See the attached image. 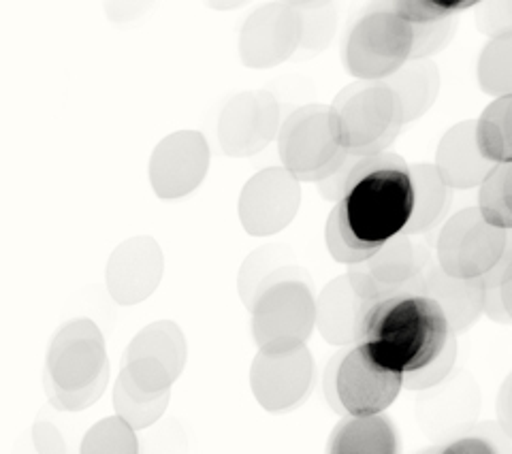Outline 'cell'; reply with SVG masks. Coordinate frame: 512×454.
<instances>
[{
  "label": "cell",
  "mask_w": 512,
  "mask_h": 454,
  "mask_svg": "<svg viewBox=\"0 0 512 454\" xmlns=\"http://www.w3.org/2000/svg\"><path fill=\"white\" fill-rule=\"evenodd\" d=\"M453 337L444 310L427 295H397L365 303L359 344L402 376L436 363Z\"/></svg>",
  "instance_id": "1"
},
{
  "label": "cell",
  "mask_w": 512,
  "mask_h": 454,
  "mask_svg": "<svg viewBox=\"0 0 512 454\" xmlns=\"http://www.w3.org/2000/svg\"><path fill=\"white\" fill-rule=\"evenodd\" d=\"M109 384V356L101 329L77 318L56 331L45 354L43 388L58 412H84L99 401Z\"/></svg>",
  "instance_id": "2"
},
{
  "label": "cell",
  "mask_w": 512,
  "mask_h": 454,
  "mask_svg": "<svg viewBox=\"0 0 512 454\" xmlns=\"http://www.w3.org/2000/svg\"><path fill=\"white\" fill-rule=\"evenodd\" d=\"M333 137L352 156L389 152L406 124L404 107L387 81H352L329 105Z\"/></svg>",
  "instance_id": "3"
},
{
  "label": "cell",
  "mask_w": 512,
  "mask_h": 454,
  "mask_svg": "<svg viewBox=\"0 0 512 454\" xmlns=\"http://www.w3.org/2000/svg\"><path fill=\"white\" fill-rule=\"evenodd\" d=\"M414 28L391 3L376 5L355 20L342 43V62L357 81H387L412 60Z\"/></svg>",
  "instance_id": "4"
},
{
  "label": "cell",
  "mask_w": 512,
  "mask_h": 454,
  "mask_svg": "<svg viewBox=\"0 0 512 454\" xmlns=\"http://www.w3.org/2000/svg\"><path fill=\"white\" fill-rule=\"evenodd\" d=\"M316 329L312 282L286 280L269 286L250 307V331L259 352L282 354L308 344Z\"/></svg>",
  "instance_id": "5"
},
{
  "label": "cell",
  "mask_w": 512,
  "mask_h": 454,
  "mask_svg": "<svg viewBox=\"0 0 512 454\" xmlns=\"http://www.w3.org/2000/svg\"><path fill=\"white\" fill-rule=\"evenodd\" d=\"M282 167L299 182L320 184L338 171L348 154L333 137L329 105L310 103L286 116L278 135Z\"/></svg>",
  "instance_id": "6"
},
{
  "label": "cell",
  "mask_w": 512,
  "mask_h": 454,
  "mask_svg": "<svg viewBox=\"0 0 512 454\" xmlns=\"http://www.w3.org/2000/svg\"><path fill=\"white\" fill-rule=\"evenodd\" d=\"M508 233L491 226L478 207H463L448 218L436 239V263L457 280H483L502 263Z\"/></svg>",
  "instance_id": "7"
},
{
  "label": "cell",
  "mask_w": 512,
  "mask_h": 454,
  "mask_svg": "<svg viewBox=\"0 0 512 454\" xmlns=\"http://www.w3.org/2000/svg\"><path fill=\"white\" fill-rule=\"evenodd\" d=\"M429 248L408 235L391 239L361 265L348 267V280L363 303L397 295H421L423 273L434 261Z\"/></svg>",
  "instance_id": "8"
},
{
  "label": "cell",
  "mask_w": 512,
  "mask_h": 454,
  "mask_svg": "<svg viewBox=\"0 0 512 454\" xmlns=\"http://www.w3.org/2000/svg\"><path fill=\"white\" fill-rule=\"evenodd\" d=\"M188 359L182 329L173 320H156L143 327L124 354L122 371L137 391L150 397L171 393Z\"/></svg>",
  "instance_id": "9"
},
{
  "label": "cell",
  "mask_w": 512,
  "mask_h": 454,
  "mask_svg": "<svg viewBox=\"0 0 512 454\" xmlns=\"http://www.w3.org/2000/svg\"><path fill=\"white\" fill-rule=\"evenodd\" d=\"M404 388V376L384 367L365 344L342 354L335 371V395L346 416H378L389 410Z\"/></svg>",
  "instance_id": "10"
},
{
  "label": "cell",
  "mask_w": 512,
  "mask_h": 454,
  "mask_svg": "<svg viewBox=\"0 0 512 454\" xmlns=\"http://www.w3.org/2000/svg\"><path fill=\"white\" fill-rule=\"evenodd\" d=\"M301 205V182L284 167L254 173L237 199V216L250 237H274L293 224Z\"/></svg>",
  "instance_id": "11"
},
{
  "label": "cell",
  "mask_w": 512,
  "mask_h": 454,
  "mask_svg": "<svg viewBox=\"0 0 512 454\" xmlns=\"http://www.w3.org/2000/svg\"><path fill=\"white\" fill-rule=\"evenodd\" d=\"M280 103L267 90L239 92L222 107L218 118V143L224 156L250 158L261 154L267 145L278 139Z\"/></svg>",
  "instance_id": "12"
},
{
  "label": "cell",
  "mask_w": 512,
  "mask_h": 454,
  "mask_svg": "<svg viewBox=\"0 0 512 454\" xmlns=\"http://www.w3.org/2000/svg\"><path fill=\"white\" fill-rule=\"evenodd\" d=\"M301 35L303 20L293 3L261 5L239 30V60L254 71L280 67L299 52Z\"/></svg>",
  "instance_id": "13"
},
{
  "label": "cell",
  "mask_w": 512,
  "mask_h": 454,
  "mask_svg": "<svg viewBox=\"0 0 512 454\" xmlns=\"http://www.w3.org/2000/svg\"><path fill=\"white\" fill-rule=\"evenodd\" d=\"M314 376L316 367L308 346L282 354L256 352L250 365V388L265 412L286 414L310 397Z\"/></svg>",
  "instance_id": "14"
},
{
  "label": "cell",
  "mask_w": 512,
  "mask_h": 454,
  "mask_svg": "<svg viewBox=\"0 0 512 454\" xmlns=\"http://www.w3.org/2000/svg\"><path fill=\"white\" fill-rule=\"evenodd\" d=\"M210 160V143L199 131H178L163 137L148 162L154 194L163 201L188 197L203 184Z\"/></svg>",
  "instance_id": "15"
},
{
  "label": "cell",
  "mask_w": 512,
  "mask_h": 454,
  "mask_svg": "<svg viewBox=\"0 0 512 454\" xmlns=\"http://www.w3.org/2000/svg\"><path fill=\"white\" fill-rule=\"evenodd\" d=\"M165 258L154 237H131L111 252L105 267L107 293L118 305H137L150 299L163 280Z\"/></svg>",
  "instance_id": "16"
},
{
  "label": "cell",
  "mask_w": 512,
  "mask_h": 454,
  "mask_svg": "<svg viewBox=\"0 0 512 454\" xmlns=\"http://www.w3.org/2000/svg\"><path fill=\"white\" fill-rule=\"evenodd\" d=\"M434 165L451 190L480 188L495 165L480 154L476 120H461L440 137Z\"/></svg>",
  "instance_id": "17"
},
{
  "label": "cell",
  "mask_w": 512,
  "mask_h": 454,
  "mask_svg": "<svg viewBox=\"0 0 512 454\" xmlns=\"http://www.w3.org/2000/svg\"><path fill=\"white\" fill-rule=\"evenodd\" d=\"M365 303L357 297L348 275L331 280L316 297V329L331 346H357Z\"/></svg>",
  "instance_id": "18"
},
{
  "label": "cell",
  "mask_w": 512,
  "mask_h": 454,
  "mask_svg": "<svg viewBox=\"0 0 512 454\" xmlns=\"http://www.w3.org/2000/svg\"><path fill=\"white\" fill-rule=\"evenodd\" d=\"M421 295L438 301L455 335L466 333L480 314H485V282L451 278L440 269L436 258L423 273Z\"/></svg>",
  "instance_id": "19"
},
{
  "label": "cell",
  "mask_w": 512,
  "mask_h": 454,
  "mask_svg": "<svg viewBox=\"0 0 512 454\" xmlns=\"http://www.w3.org/2000/svg\"><path fill=\"white\" fill-rule=\"evenodd\" d=\"M286 280L312 282L310 273L295 261V254L291 248L280 246V243L271 246L269 243V246L256 248L246 258L244 265L239 267L237 293L250 310L256 297H259L263 290Z\"/></svg>",
  "instance_id": "20"
},
{
  "label": "cell",
  "mask_w": 512,
  "mask_h": 454,
  "mask_svg": "<svg viewBox=\"0 0 512 454\" xmlns=\"http://www.w3.org/2000/svg\"><path fill=\"white\" fill-rule=\"evenodd\" d=\"M327 454H402V437L389 416H344L333 427Z\"/></svg>",
  "instance_id": "21"
},
{
  "label": "cell",
  "mask_w": 512,
  "mask_h": 454,
  "mask_svg": "<svg viewBox=\"0 0 512 454\" xmlns=\"http://www.w3.org/2000/svg\"><path fill=\"white\" fill-rule=\"evenodd\" d=\"M414 184V214L404 235H425L444 224L453 203V192L444 184L434 162H414L410 165Z\"/></svg>",
  "instance_id": "22"
},
{
  "label": "cell",
  "mask_w": 512,
  "mask_h": 454,
  "mask_svg": "<svg viewBox=\"0 0 512 454\" xmlns=\"http://www.w3.org/2000/svg\"><path fill=\"white\" fill-rule=\"evenodd\" d=\"M387 84L399 96L404 107L406 124L421 120L436 105L440 94V71L431 60H410L402 71H397Z\"/></svg>",
  "instance_id": "23"
},
{
  "label": "cell",
  "mask_w": 512,
  "mask_h": 454,
  "mask_svg": "<svg viewBox=\"0 0 512 454\" xmlns=\"http://www.w3.org/2000/svg\"><path fill=\"white\" fill-rule=\"evenodd\" d=\"M476 141L480 154L491 165L512 162V96L493 99L476 118Z\"/></svg>",
  "instance_id": "24"
},
{
  "label": "cell",
  "mask_w": 512,
  "mask_h": 454,
  "mask_svg": "<svg viewBox=\"0 0 512 454\" xmlns=\"http://www.w3.org/2000/svg\"><path fill=\"white\" fill-rule=\"evenodd\" d=\"M476 81L491 99L512 96V30L491 35L476 60Z\"/></svg>",
  "instance_id": "25"
},
{
  "label": "cell",
  "mask_w": 512,
  "mask_h": 454,
  "mask_svg": "<svg viewBox=\"0 0 512 454\" xmlns=\"http://www.w3.org/2000/svg\"><path fill=\"white\" fill-rule=\"evenodd\" d=\"M171 401V393L150 397L137 391L135 384L120 369V376L114 384V410L126 425H131L135 431H146L154 427Z\"/></svg>",
  "instance_id": "26"
},
{
  "label": "cell",
  "mask_w": 512,
  "mask_h": 454,
  "mask_svg": "<svg viewBox=\"0 0 512 454\" xmlns=\"http://www.w3.org/2000/svg\"><path fill=\"white\" fill-rule=\"evenodd\" d=\"M478 212L495 229L512 233V162L495 165L478 188Z\"/></svg>",
  "instance_id": "27"
},
{
  "label": "cell",
  "mask_w": 512,
  "mask_h": 454,
  "mask_svg": "<svg viewBox=\"0 0 512 454\" xmlns=\"http://www.w3.org/2000/svg\"><path fill=\"white\" fill-rule=\"evenodd\" d=\"M79 454H141V442L120 416H109L84 433Z\"/></svg>",
  "instance_id": "28"
},
{
  "label": "cell",
  "mask_w": 512,
  "mask_h": 454,
  "mask_svg": "<svg viewBox=\"0 0 512 454\" xmlns=\"http://www.w3.org/2000/svg\"><path fill=\"white\" fill-rule=\"evenodd\" d=\"M301 13V52L318 54L331 43L335 32V7L331 3H293Z\"/></svg>",
  "instance_id": "29"
},
{
  "label": "cell",
  "mask_w": 512,
  "mask_h": 454,
  "mask_svg": "<svg viewBox=\"0 0 512 454\" xmlns=\"http://www.w3.org/2000/svg\"><path fill=\"white\" fill-rule=\"evenodd\" d=\"M478 3H431V0H397L391 9L410 26H427L451 20L463 9H472Z\"/></svg>",
  "instance_id": "30"
},
{
  "label": "cell",
  "mask_w": 512,
  "mask_h": 454,
  "mask_svg": "<svg viewBox=\"0 0 512 454\" xmlns=\"http://www.w3.org/2000/svg\"><path fill=\"white\" fill-rule=\"evenodd\" d=\"M54 412V408L52 414L50 410L39 412L30 431V442L35 446L37 454H73L71 437L64 435V431L58 425V418H54Z\"/></svg>",
  "instance_id": "31"
},
{
  "label": "cell",
  "mask_w": 512,
  "mask_h": 454,
  "mask_svg": "<svg viewBox=\"0 0 512 454\" xmlns=\"http://www.w3.org/2000/svg\"><path fill=\"white\" fill-rule=\"evenodd\" d=\"M414 28V52L412 60H429L448 45L455 32V18L438 24L412 26Z\"/></svg>",
  "instance_id": "32"
},
{
  "label": "cell",
  "mask_w": 512,
  "mask_h": 454,
  "mask_svg": "<svg viewBox=\"0 0 512 454\" xmlns=\"http://www.w3.org/2000/svg\"><path fill=\"white\" fill-rule=\"evenodd\" d=\"M455 361H457V337L451 339V344H448V348L436 363H431L423 371H416V374L404 376V388H408V391H427V388L442 384L448 376H451Z\"/></svg>",
  "instance_id": "33"
},
{
  "label": "cell",
  "mask_w": 512,
  "mask_h": 454,
  "mask_svg": "<svg viewBox=\"0 0 512 454\" xmlns=\"http://www.w3.org/2000/svg\"><path fill=\"white\" fill-rule=\"evenodd\" d=\"M141 444H146L141 448V454H186L184 433L175 423H169L158 433L148 435V440Z\"/></svg>",
  "instance_id": "34"
},
{
  "label": "cell",
  "mask_w": 512,
  "mask_h": 454,
  "mask_svg": "<svg viewBox=\"0 0 512 454\" xmlns=\"http://www.w3.org/2000/svg\"><path fill=\"white\" fill-rule=\"evenodd\" d=\"M419 454H500V450L485 435H461L453 442L421 450Z\"/></svg>",
  "instance_id": "35"
},
{
  "label": "cell",
  "mask_w": 512,
  "mask_h": 454,
  "mask_svg": "<svg viewBox=\"0 0 512 454\" xmlns=\"http://www.w3.org/2000/svg\"><path fill=\"white\" fill-rule=\"evenodd\" d=\"M504 267V275H502V286H500V293H502V303H504V310L512 320V233H508V248L506 254L502 258Z\"/></svg>",
  "instance_id": "36"
},
{
  "label": "cell",
  "mask_w": 512,
  "mask_h": 454,
  "mask_svg": "<svg viewBox=\"0 0 512 454\" xmlns=\"http://www.w3.org/2000/svg\"><path fill=\"white\" fill-rule=\"evenodd\" d=\"M340 359H342V352L340 354H335L333 359H331V363L327 365V369H325V376H323V395H325V399H327V403L331 405V410L335 412V414H344L342 412V408H340V401H338V395H335V371H338V363H340Z\"/></svg>",
  "instance_id": "37"
},
{
  "label": "cell",
  "mask_w": 512,
  "mask_h": 454,
  "mask_svg": "<svg viewBox=\"0 0 512 454\" xmlns=\"http://www.w3.org/2000/svg\"><path fill=\"white\" fill-rule=\"evenodd\" d=\"M498 414H500V423L502 427L512 435V374L506 380L502 393H500V403H498Z\"/></svg>",
  "instance_id": "38"
}]
</instances>
